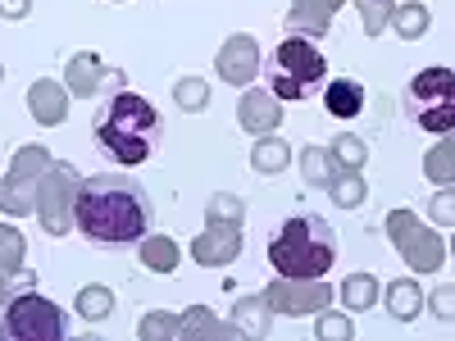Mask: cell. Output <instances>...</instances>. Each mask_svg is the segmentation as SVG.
I'll use <instances>...</instances> for the list:
<instances>
[{"instance_id": "cell-1", "label": "cell", "mask_w": 455, "mask_h": 341, "mask_svg": "<svg viewBox=\"0 0 455 341\" xmlns=\"http://www.w3.org/2000/svg\"><path fill=\"white\" fill-rule=\"evenodd\" d=\"M78 233L96 246H132L150 233V205L128 173H92L78 186Z\"/></svg>"}, {"instance_id": "cell-2", "label": "cell", "mask_w": 455, "mask_h": 341, "mask_svg": "<svg viewBox=\"0 0 455 341\" xmlns=\"http://www.w3.org/2000/svg\"><path fill=\"white\" fill-rule=\"evenodd\" d=\"M96 141H100V150L109 160H119L124 169H132V164H146L160 150L164 119H160V109L150 105L146 96L124 87V91H114L96 109Z\"/></svg>"}, {"instance_id": "cell-3", "label": "cell", "mask_w": 455, "mask_h": 341, "mask_svg": "<svg viewBox=\"0 0 455 341\" xmlns=\"http://www.w3.org/2000/svg\"><path fill=\"white\" fill-rule=\"evenodd\" d=\"M269 264L283 278H323L337 264V233L319 214H296L269 242Z\"/></svg>"}, {"instance_id": "cell-4", "label": "cell", "mask_w": 455, "mask_h": 341, "mask_svg": "<svg viewBox=\"0 0 455 341\" xmlns=\"http://www.w3.org/2000/svg\"><path fill=\"white\" fill-rule=\"evenodd\" d=\"M328 83V59L315 46V36H287L269 59V91L278 100H310Z\"/></svg>"}, {"instance_id": "cell-5", "label": "cell", "mask_w": 455, "mask_h": 341, "mask_svg": "<svg viewBox=\"0 0 455 341\" xmlns=\"http://www.w3.org/2000/svg\"><path fill=\"white\" fill-rule=\"evenodd\" d=\"M68 337V314L51 296H36L32 287L10 296L0 310V341H64Z\"/></svg>"}, {"instance_id": "cell-6", "label": "cell", "mask_w": 455, "mask_h": 341, "mask_svg": "<svg viewBox=\"0 0 455 341\" xmlns=\"http://www.w3.org/2000/svg\"><path fill=\"white\" fill-rule=\"evenodd\" d=\"M405 109L424 132H451L455 128V68L433 64L424 73H414L405 87Z\"/></svg>"}, {"instance_id": "cell-7", "label": "cell", "mask_w": 455, "mask_h": 341, "mask_svg": "<svg viewBox=\"0 0 455 341\" xmlns=\"http://www.w3.org/2000/svg\"><path fill=\"white\" fill-rule=\"evenodd\" d=\"M78 186H83L78 169H73L68 160L51 155V164L42 173V186H36V210H32L36 218H42L46 237H68L73 227H78V218H73V210H78Z\"/></svg>"}, {"instance_id": "cell-8", "label": "cell", "mask_w": 455, "mask_h": 341, "mask_svg": "<svg viewBox=\"0 0 455 341\" xmlns=\"http://www.w3.org/2000/svg\"><path fill=\"white\" fill-rule=\"evenodd\" d=\"M383 227H387L396 255L410 264L414 274H437L442 264H446V242H442V233H433V227L414 214V210H392Z\"/></svg>"}, {"instance_id": "cell-9", "label": "cell", "mask_w": 455, "mask_h": 341, "mask_svg": "<svg viewBox=\"0 0 455 341\" xmlns=\"http://www.w3.org/2000/svg\"><path fill=\"white\" fill-rule=\"evenodd\" d=\"M51 164V150L46 146H19L14 150V160H10V173L0 178V214H10V218H23L36 210V186H42V173Z\"/></svg>"}, {"instance_id": "cell-10", "label": "cell", "mask_w": 455, "mask_h": 341, "mask_svg": "<svg viewBox=\"0 0 455 341\" xmlns=\"http://www.w3.org/2000/svg\"><path fill=\"white\" fill-rule=\"evenodd\" d=\"M264 300H269L274 314H287V319H300V314H319L332 305V287L328 278H274L264 287Z\"/></svg>"}, {"instance_id": "cell-11", "label": "cell", "mask_w": 455, "mask_h": 341, "mask_svg": "<svg viewBox=\"0 0 455 341\" xmlns=\"http://www.w3.org/2000/svg\"><path fill=\"white\" fill-rule=\"evenodd\" d=\"M64 87L68 96H100V91H124L128 87V73L124 68H114L105 64L96 51H78L68 64H64Z\"/></svg>"}, {"instance_id": "cell-12", "label": "cell", "mask_w": 455, "mask_h": 341, "mask_svg": "<svg viewBox=\"0 0 455 341\" xmlns=\"http://www.w3.org/2000/svg\"><path fill=\"white\" fill-rule=\"evenodd\" d=\"M214 73L228 87H251L255 73H259V42L251 32H233L214 55Z\"/></svg>"}, {"instance_id": "cell-13", "label": "cell", "mask_w": 455, "mask_h": 341, "mask_svg": "<svg viewBox=\"0 0 455 341\" xmlns=\"http://www.w3.org/2000/svg\"><path fill=\"white\" fill-rule=\"evenodd\" d=\"M242 255V227H228V223H205V233L192 242V259L201 269H228Z\"/></svg>"}, {"instance_id": "cell-14", "label": "cell", "mask_w": 455, "mask_h": 341, "mask_svg": "<svg viewBox=\"0 0 455 341\" xmlns=\"http://www.w3.org/2000/svg\"><path fill=\"white\" fill-rule=\"evenodd\" d=\"M237 123H242L251 137L278 132V123H283V100H278L269 87H246V91H242V105H237Z\"/></svg>"}, {"instance_id": "cell-15", "label": "cell", "mask_w": 455, "mask_h": 341, "mask_svg": "<svg viewBox=\"0 0 455 341\" xmlns=\"http://www.w3.org/2000/svg\"><path fill=\"white\" fill-rule=\"evenodd\" d=\"M28 114L42 128H60L68 119V87L55 83V78H36L28 87Z\"/></svg>"}, {"instance_id": "cell-16", "label": "cell", "mask_w": 455, "mask_h": 341, "mask_svg": "<svg viewBox=\"0 0 455 341\" xmlns=\"http://www.w3.org/2000/svg\"><path fill=\"white\" fill-rule=\"evenodd\" d=\"M337 10H341V0H291L287 32H296V36H323L332 28Z\"/></svg>"}, {"instance_id": "cell-17", "label": "cell", "mask_w": 455, "mask_h": 341, "mask_svg": "<svg viewBox=\"0 0 455 341\" xmlns=\"http://www.w3.org/2000/svg\"><path fill=\"white\" fill-rule=\"evenodd\" d=\"M237 328V337H251V341H264L269 337V328H274V310H269V300H264V291L259 296H242L237 305H233V319H228Z\"/></svg>"}, {"instance_id": "cell-18", "label": "cell", "mask_w": 455, "mask_h": 341, "mask_svg": "<svg viewBox=\"0 0 455 341\" xmlns=\"http://www.w3.org/2000/svg\"><path fill=\"white\" fill-rule=\"evenodd\" d=\"M424 287L414 282V278H396V282H387L383 287V305H387V314L396 319V323H414L424 314Z\"/></svg>"}, {"instance_id": "cell-19", "label": "cell", "mask_w": 455, "mask_h": 341, "mask_svg": "<svg viewBox=\"0 0 455 341\" xmlns=\"http://www.w3.org/2000/svg\"><path fill=\"white\" fill-rule=\"evenodd\" d=\"M364 105H369V91L355 78H332L323 87V109L332 114V119H360Z\"/></svg>"}, {"instance_id": "cell-20", "label": "cell", "mask_w": 455, "mask_h": 341, "mask_svg": "<svg viewBox=\"0 0 455 341\" xmlns=\"http://www.w3.org/2000/svg\"><path fill=\"white\" fill-rule=\"evenodd\" d=\"M178 337H187V341H223V337H237V328L214 319L205 305H187L178 314Z\"/></svg>"}, {"instance_id": "cell-21", "label": "cell", "mask_w": 455, "mask_h": 341, "mask_svg": "<svg viewBox=\"0 0 455 341\" xmlns=\"http://www.w3.org/2000/svg\"><path fill=\"white\" fill-rule=\"evenodd\" d=\"M137 255H141V264H146L150 274H173L178 264H182V246L169 233H146L137 242Z\"/></svg>"}, {"instance_id": "cell-22", "label": "cell", "mask_w": 455, "mask_h": 341, "mask_svg": "<svg viewBox=\"0 0 455 341\" xmlns=\"http://www.w3.org/2000/svg\"><path fill=\"white\" fill-rule=\"evenodd\" d=\"M251 169H255L259 178L287 173V169H291V146H287L283 137H274V132L255 137V146H251Z\"/></svg>"}, {"instance_id": "cell-23", "label": "cell", "mask_w": 455, "mask_h": 341, "mask_svg": "<svg viewBox=\"0 0 455 341\" xmlns=\"http://www.w3.org/2000/svg\"><path fill=\"white\" fill-rule=\"evenodd\" d=\"M337 169L341 164L332 155V146H306V150H300V178H306V186H315V192H328Z\"/></svg>"}, {"instance_id": "cell-24", "label": "cell", "mask_w": 455, "mask_h": 341, "mask_svg": "<svg viewBox=\"0 0 455 341\" xmlns=\"http://www.w3.org/2000/svg\"><path fill=\"white\" fill-rule=\"evenodd\" d=\"M378 300H383V282H378L373 274H347V282H341V305H347L351 314L373 310Z\"/></svg>"}, {"instance_id": "cell-25", "label": "cell", "mask_w": 455, "mask_h": 341, "mask_svg": "<svg viewBox=\"0 0 455 341\" xmlns=\"http://www.w3.org/2000/svg\"><path fill=\"white\" fill-rule=\"evenodd\" d=\"M424 178L433 186H451L455 182V128L437 137V146L424 155Z\"/></svg>"}, {"instance_id": "cell-26", "label": "cell", "mask_w": 455, "mask_h": 341, "mask_svg": "<svg viewBox=\"0 0 455 341\" xmlns=\"http://www.w3.org/2000/svg\"><path fill=\"white\" fill-rule=\"evenodd\" d=\"M392 28H396L401 42H419V36L433 28V14H428L424 0H405V5L392 10Z\"/></svg>"}, {"instance_id": "cell-27", "label": "cell", "mask_w": 455, "mask_h": 341, "mask_svg": "<svg viewBox=\"0 0 455 341\" xmlns=\"http://www.w3.org/2000/svg\"><path fill=\"white\" fill-rule=\"evenodd\" d=\"M369 196V186H364V173L360 169H337L332 186H328V201L341 205V210H360Z\"/></svg>"}, {"instance_id": "cell-28", "label": "cell", "mask_w": 455, "mask_h": 341, "mask_svg": "<svg viewBox=\"0 0 455 341\" xmlns=\"http://www.w3.org/2000/svg\"><path fill=\"white\" fill-rule=\"evenodd\" d=\"M73 310H78L87 323H100V319L114 314V291H109L105 282H87V287H78V300H73Z\"/></svg>"}, {"instance_id": "cell-29", "label": "cell", "mask_w": 455, "mask_h": 341, "mask_svg": "<svg viewBox=\"0 0 455 341\" xmlns=\"http://www.w3.org/2000/svg\"><path fill=\"white\" fill-rule=\"evenodd\" d=\"M23 259H28V242L14 223H0V274H23Z\"/></svg>"}, {"instance_id": "cell-30", "label": "cell", "mask_w": 455, "mask_h": 341, "mask_svg": "<svg viewBox=\"0 0 455 341\" xmlns=\"http://www.w3.org/2000/svg\"><path fill=\"white\" fill-rule=\"evenodd\" d=\"M205 223H228V227H242V223H246V205H242V196H233V192H219V196H210V201H205Z\"/></svg>"}, {"instance_id": "cell-31", "label": "cell", "mask_w": 455, "mask_h": 341, "mask_svg": "<svg viewBox=\"0 0 455 341\" xmlns=\"http://www.w3.org/2000/svg\"><path fill=\"white\" fill-rule=\"evenodd\" d=\"M173 100L182 114H201L210 105V83L205 78H178L173 83Z\"/></svg>"}, {"instance_id": "cell-32", "label": "cell", "mask_w": 455, "mask_h": 341, "mask_svg": "<svg viewBox=\"0 0 455 341\" xmlns=\"http://www.w3.org/2000/svg\"><path fill=\"white\" fill-rule=\"evenodd\" d=\"M355 10H360V28L369 32V36H383L387 28H392V0H355Z\"/></svg>"}, {"instance_id": "cell-33", "label": "cell", "mask_w": 455, "mask_h": 341, "mask_svg": "<svg viewBox=\"0 0 455 341\" xmlns=\"http://www.w3.org/2000/svg\"><path fill=\"white\" fill-rule=\"evenodd\" d=\"M137 337H141V341H178V314L150 310V314L137 323Z\"/></svg>"}, {"instance_id": "cell-34", "label": "cell", "mask_w": 455, "mask_h": 341, "mask_svg": "<svg viewBox=\"0 0 455 341\" xmlns=\"http://www.w3.org/2000/svg\"><path fill=\"white\" fill-rule=\"evenodd\" d=\"M332 155H337V164H341V169H360V173H364L369 146H364V137H355V132H337V141H332Z\"/></svg>"}, {"instance_id": "cell-35", "label": "cell", "mask_w": 455, "mask_h": 341, "mask_svg": "<svg viewBox=\"0 0 455 341\" xmlns=\"http://www.w3.org/2000/svg\"><path fill=\"white\" fill-rule=\"evenodd\" d=\"M315 337H319V341H351V337H355V323H351V314L319 310V314H315Z\"/></svg>"}, {"instance_id": "cell-36", "label": "cell", "mask_w": 455, "mask_h": 341, "mask_svg": "<svg viewBox=\"0 0 455 341\" xmlns=\"http://www.w3.org/2000/svg\"><path fill=\"white\" fill-rule=\"evenodd\" d=\"M428 218L433 223H446V227L455 223V182L451 186H437V192L428 196Z\"/></svg>"}, {"instance_id": "cell-37", "label": "cell", "mask_w": 455, "mask_h": 341, "mask_svg": "<svg viewBox=\"0 0 455 341\" xmlns=\"http://www.w3.org/2000/svg\"><path fill=\"white\" fill-rule=\"evenodd\" d=\"M424 305L433 310V319H442V323H455V282H446V287H437Z\"/></svg>"}, {"instance_id": "cell-38", "label": "cell", "mask_w": 455, "mask_h": 341, "mask_svg": "<svg viewBox=\"0 0 455 341\" xmlns=\"http://www.w3.org/2000/svg\"><path fill=\"white\" fill-rule=\"evenodd\" d=\"M32 0H0V19H28Z\"/></svg>"}, {"instance_id": "cell-39", "label": "cell", "mask_w": 455, "mask_h": 341, "mask_svg": "<svg viewBox=\"0 0 455 341\" xmlns=\"http://www.w3.org/2000/svg\"><path fill=\"white\" fill-rule=\"evenodd\" d=\"M10 305V274H0V310Z\"/></svg>"}, {"instance_id": "cell-40", "label": "cell", "mask_w": 455, "mask_h": 341, "mask_svg": "<svg viewBox=\"0 0 455 341\" xmlns=\"http://www.w3.org/2000/svg\"><path fill=\"white\" fill-rule=\"evenodd\" d=\"M451 255H455V237H451Z\"/></svg>"}, {"instance_id": "cell-41", "label": "cell", "mask_w": 455, "mask_h": 341, "mask_svg": "<svg viewBox=\"0 0 455 341\" xmlns=\"http://www.w3.org/2000/svg\"><path fill=\"white\" fill-rule=\"evenodd\" d=\"M0 78H5V64H0Z\"/></svg>"}]
</instances>
